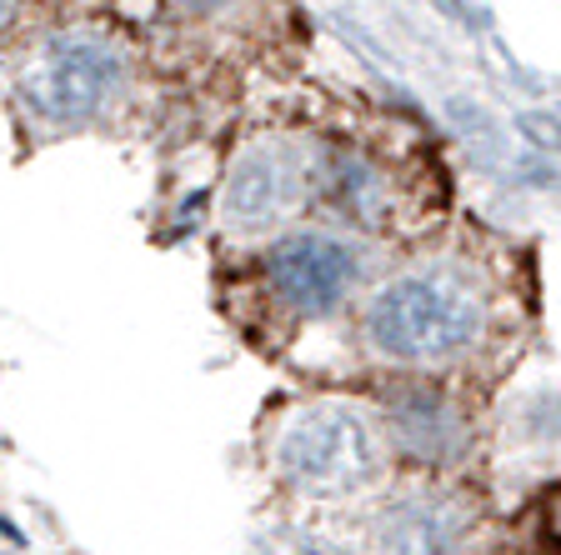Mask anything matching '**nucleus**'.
<instances>
[{
    "mask_svg": "<svg viewBox=\"0 0 561 555\" xmlns=\"http://www.w3.org/2000/svg\"><path fill=\"white\" fill-rule=\"evenodd\" d=\"M381 465H386L381 430L371 426L366 411H356L346 401H316L280 426L276 471L301 496L316 500L356 496L381 475Z\"/></svg>",
    "mask_w": 561,
    "mask_h": 555,
    "instance_id": "obj_1",
    "label": "nucleus"
},
{
    "mask_svg": "<svg viewBox=\"0 0 561 555\" xmlns=\"http://www.w3.org/2000/svg\"><path fill=\"white\" fill-rule=\"evenodd\" d=\"M481 311L467 290L446 276H401L366 311V336L391 360H451L477 340Z\"/></svg>",
    "mask_w": 561,
    "mask_h": 555,
    "instance_id": "obj_2",
    "label": "nucleus"
},
{
    "mask_svg": "<svg viewBox=\"0 0 561 555\" xmlns=\"http://www.w3.org/2000/svg\"><path fill=\"white\" fill-rule=\"evenodd\" d=\"M121 85V56L95 35H50L21 76V101L41 120H91Z\"/></svg>",
    "mask_w": 561,
    "mask_h": 555,
    "instance_id": "obj_3",
    "label": "nucleus"
},
{
    "mask_svg": "<svg viewBox=\"0 0 561 555\" xmlns=\"http://www.w3.org/2000/svg\"><path fill=\"white\" fill-rule=\"evenodd\" d=\"M266 280L291 311L327 315L336 311L341 296L356 280V255L336 235L296 231V235H280L266 251Z\"/></svg>",
    "mask_w": 561,
    "mask_h": 555,
    "instance_id": "obj_4",
    "label": "nucleus"
},
{
    "mask_svg": "<svg viewBox=\"0 0 561 555\" xmlns=\"http://www.w3.org/2000/svg\"><path fill=\"white\" fill-rule=\"evenodd\" d=\"M306 196V165L286 146H256L236 161L231 181H226L221 216L236 231H256V226H276L296 200Z\"/></svg>",
    "mask_w": 561,
    "mask_h": 555,
    "instance_id": "obj_5",
    "label": "nucleus"
},
{
    "mask_svg": "<svg viewBox=\"0 0 561 555\" xmlns=\"http://www.w3.org/2000/svg\"><path fill=\"white\" fill-rule=\"evenodd\" d=\"M376 555H471L467 510L442 496H407L381 510Z\"/></svg>",
    "mask_w": 561,
    "mask_h": 555,
    "instance_id": "obj_6",
    "label": "nucleus"
},
{
    "mask_svg": "<svg viewBox=\"0 0 561 555\" xmlns=\"http://www.w3.org/2000/svg\"><path fill=\"white\" fill-rule=\"evenodd\" d=\"M397 436L407 440L416 455H446L451 451V430L456 420L446 416V405L442 401H407L397 405Z\"/></svg>",
    "mask_w": 561,
    "mask_h": 555,
    "instance_id": "obj_7",
    "label": "nucleus"
},
{
    "mask_svg": "<svg viewBox=\"0 0 561 555\" xmlns=\"http://www.w3.org/2000/svg\"><path fill=\"white\" fill-rule=\"evenodd\" d=\"M522 130L537 140V146H547V151L561 155V120L557 116H522Z\"/></svg>",
    "mask_w": 561,
    "mask_h": 555,
    "instance_id": "obj_8",
    "label": "nucleus"
},
{
    "mask_svg": "<svg viewBox=\"0 0 561 555\" xmlns=\"http://www.w3.org/2000/svg\"><path fill=\"white\" fill-rule=\"evenodd\" d=\"M181 5H186V11H221L226 0H181Z\"/></svg>",
    "mask_w": 561,
    "mask_h": 555,
    "instance_id": "obj_9",
    "label": "nucleus"
},
{
    "mask_svg": "<svg viewBox=\"0 0 561 555\" xmlns=\"http://www.w3.org/2000/svg\"><path fill=\"white\" fill-rule=\"evenodd\" d=\"M306 555H356V551H341V545H316V551H306Z\"/></svg>",
    "mask_w": 561,
    "mask_h": 555,
    "instance_id": "obj_10",
    "label": "nucleus"
},
{
    "mask_svg": "<svg viewBox=\"0 0 561 555\" xmlns=\"http://www.w3.org/2000/svg\"><path fill=\"white\" fill-rule=\"evenodd\" d=\"M5 11H11V0H0V21H5Z\"/></svg>",
    "mask_w": 561,
    "mask_h": 555,
    "instance_id": "obj_11",
    "label": "nucleus"
}]
</instances>
